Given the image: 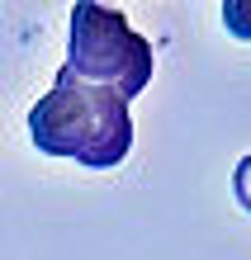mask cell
Returning <instances> with one entry per match:
<instances>
[{
  "label": "cell",
  "mask_w": 251,
  "mask_h": 260,
  "mask_svg": "<svg viewBox=\"0 0 251 260\" xmlns=\"http://www.w3.org/2000/svg\"><path fill=\"white\" fill-rule=\"evenodd\" d=\"M29 137L43 156H67L90 171H114L133 147L128 100L104 85H81L67 71L29 109Z\"/></svg>",
  "instance_id": "obj_1"
},
{
  "label": "cell",
  "mask_w": 251,
  "mask_h": 260,
  "mask_svg": "<svg viewBox=\"0 0 251 260\" xmlns=\"http://www.w3.org/2000/svg\"><path fill=\"white\" fill-rule=\"evenodd\" d=\"M62 71L81 85H104L123 100H137L152 81V43L114 5L76 0Z\"/></svg>",
  "instance_id": "obj_2"
},
{
  "label": "cell",
  "mask_w": 251,
  "mask_h": 260,
  "mask_svg": "<svg viewBox=\"0 0 251 260\" xmlns=\"http://www.w3.org/2000/svg\"><path fill=\"white\" fill-rule=\"evenodd\" d=\"M223 24L232 38L251 43V0H223Z\"/></svg>",
  "instance_id": "obj_3"
},
{
  "label": "cell",
  "mask_w": 251,
  "mask_h": 260,
  "mask_svg": "<svg viewBox=\"0 0 251 260\" xmlns=\"http://www.w3.org/2000/svg\"><path fill=\"white\" fill-rule=\"evenodd\" d=\"M232 199L242 204V213H251V156H242L232 171Z\"/></svg>",
  "instance_id": "obj_4"
}]
</instances>
